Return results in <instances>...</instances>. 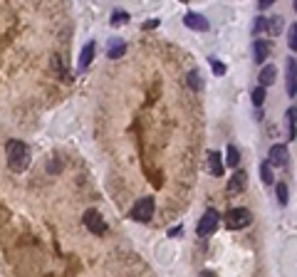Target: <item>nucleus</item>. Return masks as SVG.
Wrapping results in <instances>:
<instances>
[{"label":"nucleus","instance_id":"f257e3e1","mask_svg":"<svg viewBox=\"0 0 297 277\" xmlns=\"http://www.w3.org/2000/svg\"><path fill=\"white\" fill-rule=\"evenodd\" d=\"M5 153H8V164L13 171H25V168L30 166V148L25 146L22 141H8V146H5Z\"/></svg>","mask_w":297,"mask_h":277},{"label":"nucleus","instance_id":"f03ea898","mask_svg":"<svg viewBox=\"0 0 297 277\" xmlns=\"http://www.w3.org/2000/svg\"><path fill=\"white\" fill-rule=\"evenodd\" d=\"M218 223H221L218 210H216V208H208V210L203 213V218H201V221H198V225H196V233H198L201 238H208V235H213V233H216Z\"/></svg>","mask_w":297,"mask_h":277},{"label":"nucleus","instance_id":"7ed1b4c3","mask_svg":"<svg viewBox=\"0 0 297 277\" xmlns=\"http://www.w3.org/2000/svg\"><path fill=\"white\" fill-rule=\"evenodd\" d=\"M250 221H253V216H250L248 208H230L228 216H225V225H228L230 230H241V228H245Z\"/></svg>","mask_w":297,"mask_h":277},{"label":"nucleus","instance_id":"20e7f679","mask_svg":"<svg viewBox=\"0 0 297 277\" xmlns=\"http://www.w3.org/2000/svg\"><path fill=\"white\" fill-rule=\"evenodd\" d=\"M151 216H154V198H151V196L136 201L134 208H131V218H134L136 223H148L151 221Z\"/></svg>","mask_w":297,"mask_h":277},{"label":"nucleus","instance_id":"39448f33","mask_svg":"<svg viewBox=\"0 0 297 277\" xmlns=\"http://www.w3.org/2000/svg\"><path fill=\"white\" fill-rule=\"evenodd\" d=\"M82 221H84V228H87L90 233H94V235H104V233H107V223H104V218H102L99 210H87Z\"/></svg>","mask_w":297,"mask_h":277},{"label":"nucleus","instance_id":"423d86ee","mask_svg":"<svg viewBox=\"0 0 297 277\" xmlns=\"http://www.w3.org/2000/svg\"><path fill=\"white\" fill-rule=\"evenodd\" d=\"M248 188V173L245 171H235L228 181V196H241L243 191Z\"/></svg>","mask_w":297,"mask_h":277},{"label":"nucleus","instance_id":"0eeeda50","mask_svg":"<svg viewBox=\"0 0 297 277\" xmlns=\"http://www.w3.org/2000/svg\"><path fill=\"white\" fill-rule=\"evenodd\" d=\"M287 146L285 144H275V146L270 148V153H268V161L273 164V166H278V168H285L287 166Z\"/></svg>","mask_w":297,"mask_h":277},{"label":"nucleus","instance_id":"6e6552de","mask_svg":"<svg viewBox=\"0 0 297 277\" xmlns=\"http://www.w3.org/2000/svg\"><path fill=\"white\" fill-rule=\"evenodd\" d=\"M184 25L188 30H198V33H205L208 30V18L198 15V13H186L184 15Z\"/></svg>","mask_w":297,"mask_h":277},{"label":"nucleus","instance_id":"1a4fd4ad","mask_svg":"<svg viewBox=\"0 0 297 277\" xmlns=\"http://www.w3.org/2000/svg\"><path fill=\"white\" fill-rule=\"evenodd\" d=\"M282 27H285V20L280 18V15H273V18H265V25H262V33L268 37H278L282 33Z\"/></svg>","mask_w":297,"mask_h":277},{"label":"nucleus","instance_id":"9d476101","mask_svg":"<svg viewBox=\"0 0 297 277\" xmlns=\"http://www.w3.org/2000/svg\"><path fill=\"white\" fill-rule=\"evenodd\" d=\"M270 52H273V45H270L268 40H255V45H253V59H255L258 65H262Z\"/></svg>","mask_w":297,"mask_h":277},{"label":"nucleus","instance_id":"9b49d317","mask_svg":"<svg viewBox=\"0 0 297 277\" xmlns=\"http://www.w3.org/2000/svg\"><path fill=\"white\" fill-rule=\"evenodd\" d=\"M205 166L211 176H223V159L218 151H208V159H205Z\"/></svg>","mask_w":297,"mask_h":277},{"label":"nucleus","instance_id":"f8f14e48","mask_svg":"<svg viewBox=\"0 0 297 277\" xmlns=\"http://www.w3.org/2000/svg\"><path fill=\"white\" fill-rule=\"evenodd\" d=\"M287 97H295L297 94V62L295 59H287Z\"/></svg>","mask_w":297,"mask_h":277},{"label":"nucleus","instance_id":"ddd939ff","mask_svg":"<svg viewBox=\"0 0 297 277\" xmlns=\"http://www.w3.org/2000/svg\"><path fill=\"white\" fill-rule=\"evenodd\" d=\"M285 121H287V139L295 141L297 139V107H290V109H287Z\"/></svg>","mask_w":297,"mask_h":277},{"label":"nucleus","instance_id":"4468645a","mask_svg":"<svg viewBox=\"0 0 297 277\" xmlns=\"http://www.w3.org/2000/svg\"><path fill=\"white\" fill-rule=\"evenodd\" d=\"M275 79H278V67L275 65H268V67H262V72H260V84L268 89V87H273L275 84Z\"/></svg>","mask_w":297,"mask_h":277},{"label":"nucleus","instance_id":"2eb2a0df","mask_svg":"<svg viewBox=\"0 0 297 277\" xmlns=\"http://www.w3.org/2000/svg\"><path fill=\"white\" fill-rule=\"evenodd\" d=\"M124 52H127V42L124 40H109V47H107V55L111 57V59H119V57H124Z\"/></svg>","mask_w":297,"mask_h":277},{"label":"nucleus","instance_id":"dca6fc26","mask_svg":"<svg viewBox=\"0 0 297 277\" xmlns=\"http://www.w3.org/2000/svg\"><path fill=\"white\" fill-rule=\"evenodd\" d=\"M260 178H262L265 186L275 183V173H273V164H270V161H262V164H260Z\"/></svg>","mask_w":297,"mask_h":277},{"label":"nucleus","instance_id":"f3484780","mask_svg":"<svg viewBox=\"0 0 297 277\" xmlns=\"http://www.w3.org/2000/svg\"><path fill=\"white\" fill-rule=\"evenodd\" d=\"M94 42H90V45H84V50H82V57H79V70H87V65L94 59Z\"/></svg>","mask_w":297,"mask_h":277},{"label":"nucleus","instance_id":"a211bd4d","mask_svg":"<svg viewBox=\"0 0 297 277\" xmlns=\"http://www.w3.org/2000/svg\"><path fill=\"white\" fill-rule=\"evenodd\" d=\"M225 164H228L230 168H235L238 164H241V151L233 146V144H230V146H228V151H225Z\"/></svg>","mask_w":297,"mask_h":277},{"label":"nucleus","instance_id":"6ab92c4d","mask_svg":"<svg viewBox=\"0 0 297 277\" xmlns=\"http://www.w3.org/2000/svg\"><path fill=\"white\" fill-rule=\"evenodd\" d=\"M188 84H191L196 92L203 89V79H201V72H198V70H191V72H188Z\"/></svg>","mask_w":297,"mask_h":277},{"label":"nucleus","instance_id":"aec40b11","mask_svg":"<svg viewBox=\"0 0 297 277\" xmlns=\"http://www.w3.org/2000/svg\"><path fill=\"white\" fill-rule=\"evenodd\" d=\"M127 22H129V13H124V10H116L111 15V25H116V27L119 25H127Z\"/></svg>","mask_w":297,"mask_h":277},{"label":"nucleus","instance_id":"412c9836","mask_svg":"<svg viewBox=\"0 0 297 277\" xmlns=\"http://www.w3.org/2000/svg\"><path fill=\"white\" fill-rule=\"evenodd\" d=\"M250 97H253V104H255V107H262V102H265V87H262V84L255 87Z\"/></svg>","mask_w":297,"mask_h":277},{"label":"nucleus","instance_id":"4be33fe9","mask_svg":"<svg viewBox=\"0 0 297 277\" xmlns=\"http://www.w3.org/2000/svg\"><path fill=\"white\" fill-rule=\"evenodd\" d=\"M278 201L282 205H287V201H290V191H287V183H278Z\"/></svg>","mask_w":297,"mask_h":277},{"label":"nucleus","instance_id":"5701e85b","mask_svg":"<svg viewBox=\"0 0 297 277\" xmlns=\"http://www.w3.org/2000/svg\"><path fill=\"white\" fill-rule=\"evenodd\" d=\"M287 42H290V50L297 52V25H290V27H287Z\"/></svg>","mask_w":297,"mask_h":277},{"label":"nucleus","instance_id":"b1692460","mask_svg":"<svg viewBox=\"0 0 297 277\" xmlns=\"http://www.w3.org/2000/svg\"><path fill=\"white\" fill-rule=\"evenodd\" d=\"M208 62H211V67H213V74H216V77H223V74H225V65L218 62L216 57H208Z\"/></svg>","mask_w":297,"mask_h":277},{"label":"nucleus","instance_id":"393cba45","mask_svg":"<svg viewBox=\"0 0 297 277\" xmlns=\"http://www.w3.org/2000/svg\"><path fill=\"white\" fill-rule=\"evenodd\" d=\"M262 25H265V18L255 20V25H253V33H255V35H260V33H262Z\"/></svg>","mask_w":297,"mask_h":277},{"label":"nucleus","instance_id":"a878e982","mask_svg":"<svg viewBox=\"0 0 297 277\" xmlns=\"http://www.w3.org/2000/svg\"><path fill=\"white\" fill-rule=\"evenodd\" d=\"M181 230H184L181 225H176V228H171V230H168V238H179V235H181Z\"/></svg>","mask_w":297,"mask_h":277},{"label":"nucleus","instance_id":"bb28decb","mask_svg":"<svg viewBox=\"0 0 297 277\" xmlns=\"http://www.w3.org/2000/svg\"><path fill=\"white\" fill-rule=\"evenodd\" d=\"M273 3H278V0H258V8L260 10H265V8H270Z\"/></svg>","mask_w":297,"mask_h":277},{"label":"nucleus","instance_id":"cd10ccee","mask_svg":"<svg viewBox=\"0 0 297 277\" xmlns=\"http://www.w3.org/2000/svg\"><path fill=\"white\" fill-rule=\"evenodd\" d=\"M159 25V20H151V22H144V30H154Z\"/></svg>","mask_w":297,"mask_h":277},{"label":"nucleus","instance_id":"c85d7f7f","mask_svg":"<svg viewBox=\"0 0 297 277\" xmlns=\"http://www.w3.org/2000/svg\"><path fill=\"white\" fill-rule=\"evenodd\" d=\"M295 13H297V0H295Z\"/></svg>","mask_w":297,"mask_h":277},{"label":"nucleus","instance_id":"c756f323","mask_svg":"<svg viewBox=\"0 0 297 277\" xmlns=\"http://www.w3.org/2000/svg\"><path fill=\"white\" fill-rule=\"evenodd\" d=\"M181 3H188V0H181Z\"/></svg>","mask_w":297,"mask_h":277}]
</instances>
